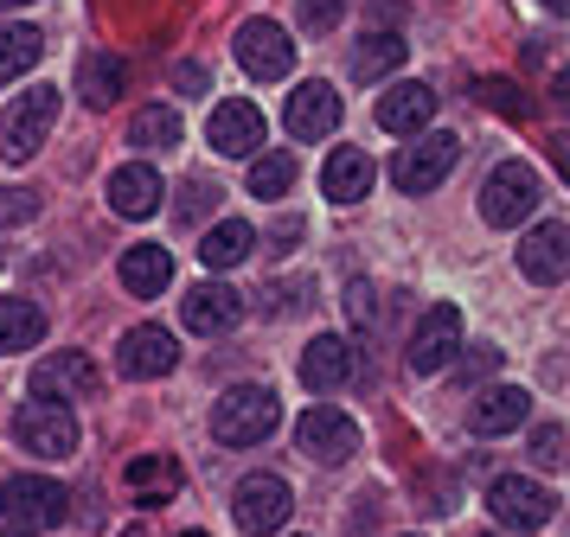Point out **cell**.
Listing matches in <instances>:
<instances>
[{"label": "cell", "instance_id": "obj_16", "mask_svg": "<svg viewBox=\"0 0 570 537\" xmlns=\"http://www.w3.org/2000/svg\"><path fill=\"white\" fill-rule=\"evenodd\" d=\"M180 320L193 332H232L237 320H244V295L237 288H225V281H199V288H186V301H180Z\"/></svg>", "mask_w": 570, "mask_h": 537}, {"label": "cell", "instance_id": "obj_31", "mask_svg": "<svg viewBox=\"0 0 570 537\" xmlns=\"http://www.w3.org/2000/svg\"><path fill=\"white\" fill-rule=\"evenodd\" d=\"M129 486L135 493H141V499H148V493H174V486H180V467H174V460L167 455H141V460H129Z\"/></svg>", "mask_w": 570, "mask_h": 537}, {"label": "cell", "instance_id": "obj_4", "mask_svg": "<svg viewBox=\"0 0 570 537\" xmlns=\"http://www.w3.org/2000/svg\"><path fill=\"white\" fill-rule=\"evenodd\" d=\"M455 160H462V141L449 128H423V135H411V148L391 160V179H397V192L416 199V192H436Z\"/></svg>", "mask_w": 570, "mask_h": 537}, {"label": "cell", "instance_id": "obj_14", "mask_svg": "<svg viewBox=\"0 0 570 537\" xmlns=\"http://www.w3.org/2000/svg\"><path fill=\"white\" fill-rule=\"evenodd\" d=\"M237 64L250 77H263V83H276L295 64V46H288V32L276 20H244L237 26Z\"/></svg>", "mask_w": 570, "mask_h": 537}, {"label": "cell", "instance_id": "obj_19", "mask_svg": "<svg viewBox=\"0 0 570 537\" xmlns=\"http://www.w3.org/2000/svg\"><path fill=\"white\" fill-rule=\"evenodd\" d=\"M288 135L295 141H314V135H334L340 128V90L334 83H302L295 97H288Z\"/></svg>", "mask_w": 570, "mask_h": 537}, {"label": "cell", "instance_id": "obj_41", "mask_svg": "<svg viewBox=\"0 0 570 537\" xmlns=\"http://www.w3.org/2000/svg\"><path fill=\"white\" fill-rule=\"evenodd\" d=\"M180 537H206V531H180Z\"/></svg>", "mask_w": 570, "mask_h": 537}, {"label": "cell", "instance_id": "obj_6", "mask_svg": "<svg viewBox=\"0 0 570 537\" xmlns=\"http://www.w3.org/2000/svg\"><path fill=\"white\" fill-rule=\"evenodd\" d=\"M539 199H544L539 173L519 167V160H500V167L488 173V186H481V218H488L493 230H513V225H525V218L539 211Z\"/></svg>", "mask_w": 570, "mask_h": 537}, {"label": "cell", "instance_id": "obj_18", "mask_svg": "<svg viewBox=\"0 0 570 537\" xmlns=\"http://www.w3.org/2000/svg\"><path fill=\"white\" fill-rule=\"evenodd\" d=\"M430 116H436V90L430 83H391L379 97V128L385 135H423Z\"/></svg>", "mask_w": 570, "mask_h": 537}, {"label": "cell", "instance_id": "obj_26", "mask_svg": "<svg viewBox=\"0 0 570 537\" xmlns=\"http://www.w3.org/2000/svg\"><path fill=\"white\" fill-rule=\"evenodd\" d=\"M122 83H129V64L122 58H109V51H90L78 71V97L97 102V109H109V102L122 97Z\"/></svg>", "mask_w": 570, "mask_h": 537}, {"label": "cell", "instance_id": "obj_1", "mask_svg": "<svg viewBox=\"0 0 570 537\" xmlns=\"http://www.w3.org/2000/svg\"><path fill=\"white\" fill-rule=\"evenodd\" d=\"M283 422V404H276V390L269 384H232L218 404H212V435L225 441V448H257L269 441Z\"/></svg>", "mask_w": 570, "mask_h": 537}, {"label": "cell", "instance_id": "obj_8", "mask_svg": "<svg viewBox=\"0 0 570 537\" xmlns=\"http://www.w3.org/2000/svg\"><path fill=\"white\" fill-rule=\"evenodd\" d=\"M295 441H302V455L321 460V467H340V460L360 455V422L334 404H308L302 409V422H295Z\"/></svg>", "mask_w": 570, "mask_h": 537}, {"label": "cell", "instance_id": "obj_34", "mask_svg": "<svg viewBox=\"0 0 570 537\" xmlns=\"http://www.w3.org/2000/svg\"><path fill=\"white\" fill-rule=\"evenodd\" d=\"M334 20H340V0H302V26L308 32H327Z\"/></svg>", "mask_w": 570, "mask_h": 537}, {"label": "cell", "instance_id": "obj_42", "mask_svg": "<svg viewBox=\"0 0 570 537\" xmlns=\"http://www.w3.org/2000/svg\"><path fill=\"white\" fill-rule=\"evenodd\" d=\"M0 537H20V531H0Z\"/></svg>", "mask_w": 570, "mask_h": 537}, {"label": "cell", "instance_id": "obj_24", "mask_svg": "<svg viewBox=\"0 0 570 537\" xmlns=\"http://www.w3.org/2000/svg\"><path fill=\"white\" fill-rule=\"evenodd\" d=\"M250 250H257V230L244 225V218H225V225H212L206 237H199V262H206V269H237Z\"/></svg>", "mask_w": 570, "mask_h": 537}, {"label": "cell", "instance_id": "obj_10", "mask_svg": "<svg viewBox=\"0 0 570 537\" xmlns=\"http://www.w3.org/2000/svg\"><path fill=\"white\" fill-rule=\"evenodd\" d=\"M206 141H212V153H225V160H257L263 141H269V128H263V109H257L250 97H225L218 109H212Z\"/></svg>", "mask_w": 570, "mask_h": 537}, {"label": "cell", "instance_id": "obj_9", "mask_svg": "<svg viewBox=\"0 0 570 537\" xmlns=\"http://www.w3.org/2000/svg\"><path fill=\"white\" fill-rule=\"evenodd\" d=\"M232 511H237V525L250 537H269V531H283L288 525V511H295V493H288L283 474H244L232 493Z\"/></svg>", "mask_w": 570, "mask_h": 537}, {"label": "cell", "instance_id": "obj_28", "mask_svg": "<svg viewBox=\"0 0 570 537\" xmlns=\"http://www.w3.org/2000/svg\"><path fill=\"white\" fill-rule=\"evenodd\" d=\"M129 141H135V148H174V141H180V109L148 102V109L129 122Z\"/></svg>", "mask_w": 570, "mask_h": 537}, {"label": "cell", "instance_id": "obj_15", "mask_svg": "<svg viewBox=\"0 0 570 537\" xmlns=\"http://www.w3.org/2000/svg\"><path fill=\"white\" fill-rule=\"evenodd\" d=\"M90 390H97V365L83 352H58V358H46V365H32V404L71 409L78 397H90Z\"/></svg>", "mask_w": 570, "mask_h": 537}, {"label": "cell", "instance_id": "obj_35", "mask_svg": "<svg viewBox=\"0 0 570 537\" xmlns=\"http://www.w3.org/2000/svg\"><path fill=\"white\" fill-rule=\"evenodd\" d=\"M346 314H353V327H365V320H372V288H365V281H353V288H346Z\"/></svg>", "mask_w": 570, "mask_h": 537}, {"label": "cell", "instance_id": "obj_12", "mask_svg": "<svg viewBox=\"0 0 570 537\" xmlns=\"http://www.w3.org/2000/svg\"><path fill=\"white\" fill-rule=\"evenodd\" d=\"M519 276L551 288V281L570 276V225L564 218H551V225H532L519 237Z\"/></svg>", "mask_w": 570, "mask_h": 537}, {"label": "cell", "instance_id": "obj_17", "mask_svg": "<svg viewBox=\"0 0 570 537\" xmlns=\"http://www.w3.org/2000/svg\"><path fill=\"white\" fill-rule=\"evenodd\" d=\"M160 199H167V186H160V173L148 167V160L109 173V211H116V218H155Z\"/></svg>", "mask_w": 570, "mask_h": 537}, {"label": "cell", "instance_id": "obj_22", "mask_svg": "<svg viewBox=\"0 0 570 537\" xmlns=\"http://www.w3.org/2000/svg\"><path fill=\"white\" fill-rule=\"evenodd\" d=\"M532 416V397L519 390V384H493V390H481L474 404H468V429L474 435H507V429H519Z\"/></svg>", "mask_w": 570, "mask_h": 537}, {"label": "cell", "instance_id": "obj_2", "mask_svg": "<svg viewBox=\"0 0 570 537\" xmlns=\"http://www.w3.org/2000/svg\"><path fill=\"white\" fill-rule=\"evenodd\" d=\"M58 128V90L52 83H32L20 97H7L0 109V160H32V153L46 148V135Z\"/></svg>", "mask_w": 570, "mask_h": 537}, {"label": "cell", "instance_id": "obj_27", "mask_svg": "<svg viewBox=\"0 0 570 537\" xmlns=\"http://www.w3.org/2000/svg\"><path fill=\"white\" fill-rule=\"evenodd\" d=\"M46 339V314L32 301H0V352H32Z\"/></svg>", "mask_w": 570, "mask_h": 537}, {"label": "cell", "instance_id": "obj_30", "mask_svg": "<svg viewBox=\"0 0 570 537\" xmlns=\"http://www.w3.org/2000/svg\"><path fill=\"white\" fill-rule=\"evenodd\" d=\"M404 64V39L397 32H372L360 51H353V71L360 77H385V71H397Z\"/></svg>", "mask_w": 570, "mask_h": 537}, {"label": "cell", "instance_id": "obj_20", "mask_svg": "<svg viewBox=\"0 0 570 537\" xmlns=\"http://www.w3.org/2000/svg\"><path fill=\"white\" fill-rule=\"evenodd\" d=\"M353 378V346L340 339V332H314L308 346H302V384L308 390H340V384Z\"/></svg>", "mask_w": 570, "mask_h": 537}, {"label": "cell", "instance_id": "obj_36", "mask_svg": "<svg viewBox=\"0 0 570 537\" xmlns=\"http://www.w3.org/2000/svg\"><path fill=\"white\" fill-rule=\"evenodd\" d=\"M493 365H500V352H493V346H474V358H468V371H474V378H488Z\"/></svg>", "mask_w": 570, "mask_h": 537}, {"label": "cell", "instance_id": "obj_33", "mask_svg": "<svg viewBox=\"0 0 570 537\" xmlns=\"http://www.w3.org/2000/svg\"><path fill=\"white\" fill-rule=\"evenodd\" d=\"M0 218H7V225L39 218V192H27V186H0Z\"/></svg>", "mask_w": 570, "mask_h": 537}, {"label": "cell", "instance_id": "obj_38", "mask_svg": "<svg viewBox=\"0 0 570 537\" xmlns=\"http://www.w3.org/2000/svg\"><path fill=\"white\" fill-rule=\"evenodd\" d=\"M544 7H551V13H570V0H544Z\"/></svg>", "mask_w": 570, "mask_h": 537}, {"label": "cell", "instance_id": "obj_32", "mask_svg": "<svg viewBox=\"0 0 570 537\" xmlns=\"http://www.w3.org/2000/svg\"><path fill=\"white\" fill-rule=\"evenodd\" d=\"M532 460H539V467H564V429H558V422H539V429H532Z\"/></svg>", "mask_w": 570, "mask_h": 537}, {"label": "cell", "instance_id": "obj_11", "mask_svg": "<svg viewBox=\"0 0 570 537\" xmlns=\"http://www.w3.org/2000/svg\"><path fill=\"white\" fill-rule=\"evenodd\" d=\"M13 435H20V448L39 455V460L78 455V416H71V409H58V404H20Z\"/></svg>", "mask_w": 570, "mask_h": 537}, {"label": "cell", "instance_id": "obj_21", "mask_svg": "<svg viewBox=\"0 0 570 537\" xmlns=\"http://www.w3.org/2000/svg\"><path fill=\"white\" fill-rule=\"evenodd\" d=\"M372 179H379V167H372L365 148H334L327 167H321V192H327L334 205H360L365 192H372Z\"/></svg>", "mask_w": 570, "mask_h": 537}, {"label": "cell", "instance_id": "obj_5", "mask_svg": "<svg viewBox=\"0 0 570 537\" xmlns=\"http://www.w3.org/2000/svg\"><path fill=\"white\" fill-rule=\"evenodd\" d=\"M488 511L507 525V531H544L558 518V493L532 474H500L488 486Z\"/></svg>", "mask_w": 570, "mask_h": 537}, {"label": "cell", "instance_id": "obj_40", "mask_svg": "<svg viewBox=\"0 0 570 537\" xmlns=\"http://www.w3.org/2000/svg\"><path fill=\"white\" fill-rule=\"evenodd\" d=\"M7 7H27V0H0V13H7Z\"/></svg>", "mask_w": 570, "mask_h": 537}, {"label": "cell", "instance_id": "obj_37", "mask_svg": "<svg viewBox=\"0 0 570 537\" xmlns=\"http://www.w3.org/2000/svg\"><path fill=\"white\" fill-rule=\"evenodd\" d=\"M174 83H180V90H206V71H199V64H180V71H174Z\"/></svg>", "mask_w": 570, "mask_h": 537}, {"label": "cell", "instance_id": "obj_7", "mask_svg": "<svg viewBox=\"0 0 570 537\" xmlns=\"http://www.w3.org/2000/svg\"><path fill=\"white\" fill-rule=\"evenodd\" d=\"M455 352H462V307L455 301L423 307V320L411 327V346H404V365H411L416 378H436Z\"/></svg>", "mask_w": 570, "mask_h": 537}, {"label": "cell", "instance_id": "obj_39", "mask_svg": "<svg viewBox=\"0 0 570 537\" xmlns=\"http://www.w3.org/2000/svg\"><path fill=\"white\" fill-rule=\"evenodd\" d=\"M122 537H148V531H141V525H129V531H122Z\"/></svg>", "mask_w": 570, "mask_h": 537}, {"label": "cell", "instance_id": "obj_29", "mask_svg": "<svg viewBox=\"0 0 570 537\" xmlns=\"http://www.w3.org/2000/svg\"><path fill=\"white\" fill-rule=\"evenodd\" d=\"M288 186H295V160H288V153H257V160H250V199H283Z\"/></svg>", "mask_w": 570, "mask_h": 537}, {"label": "cell", "instance_id": "obj_25", "mask_svg": "<svg viewBox=\"0 0 570 537\" xmlns=\"http://www.w3.org/2000/svg\"><path fill=\"white\" fill-rule=\"evenodd\" d=\"M39 58H46V32H39V26H27V20L0 26V83L27 77Z\"/></svg>", "mask_w": 570, "mask_h": 537}, {"label": "cell", "instance_id": "obj_23", "mask_svg": "<svg viewBox=\"0 0 570 537\" xmlns=\"http://www.w3.org/2000/svg\"><path fill=\"white\" fill-rule=\"evenodd\" d=\"M167 281H174V256L160 250V243H129L122 250V288H129L135 301H155Z\"/></svg>", "mask_w": 570, "mask_h": 537}, {"label": "cell", "instance_id": "obj_13", "mask_svg": "<svg viewBox=\"0 0 570 537\" xmlns=\"http://www.w3.org/2000/svg\"><path fill=\"white\" fill-rule=\"evenodd\" d=\"M174 365H180V339L167 327H129L122 346H116V371H122V378L148 384V378H167Z\"/></svg>", "mask_w": 570, "mask_h": 537}, {"label": "cell", "instance_id": "obj_3", "mask_svg": "<svg viewBox=\"0 0 570 537\" xmlns=\"http://www.w3.org/2000/svg\"><path fill=\"white\" fill-rule=\"evenodd\" d=\"M65 511H71V493L46 474H13V480H0V518H7V531H52L65 525Z\"/></svg>", "mask_w": 570, "mask_h": 537}]
</instances>
